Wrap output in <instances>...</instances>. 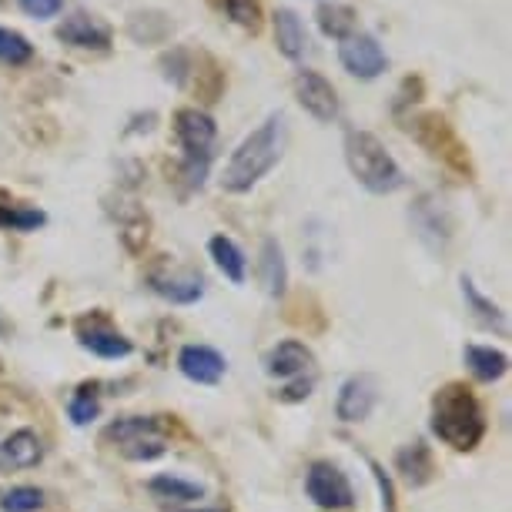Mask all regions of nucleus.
<instances>
[{
	"instance_id": "1",
	"label": "nucleus",
	"mask_w": 512,
	"mask_h": 512,
	"mask_svg": "<svg viewBox=\"0 0 512 512\" xmlns=\"http://www.w3.org/2000/svg\"><path fill=\"white\" fill-rule=\"evenodd\" d=\"M285 144H288V121L282 111H275L231 151L225 171H221V188L228 195H245V191H251L282 161Z\"/></svg>"
},
{
	"instance_id": "2",
	"label": "nucleus",
	"mask_w": 512,
	"mask_h": 512,
	"mask_svg": "<svg viewBox=\"0 0 512 512\" xmlns=\"http://www.w3.org/2000/svg\"><path fill=\"white\" fill-rule=\"evenodd\" d=\"M429 429L439 442L456 452H472L486 436V412L469 385L449 382L432 395Z\"/></svg>"
},
{
	"instance_id": "3",
	"label": "nucleus",
	"mask_w": 512,
	"mask_h": 512,
	"mask_svg": "<svg viewBox=\"0 0 512 512\" xmlns=\"http://www.w3.org/2000/svg\"><path fill=\"white\" fill-rule=\"evenodd\" d=\"M345 164L352 178L372 195H392L405 185V175L392 151L375 138L372 131H349L345 134Z\"/></svg>"
},
{
	"instance_id": "4",
	"label": "nucleus",
	"mask_w": 512,
	"mask_h": 512,
	"mask_svg": "<svg viewBox=\"0 0 512 512\" xmlns=\"http://www.w3.org/2000/svg\"><path fill=\"white\" fill-rule=\"evenodd\" d=\"M175 138L181 144V178L191 191H198L211 171V151H215L218 138L215 118L201 108H178Z\"/></svg>"
},
{
	"instance_id": "5",
	"label": "nucleus",
	"mask_w": 512,
	"mask_h": 512,
	"mask_svg": "<svg viewBox=\"0 0 512 512\" xmlns=\"http://www.w3.org/2000/svg\"><path fill=\"white\" fill-rule=\"evenodd\" d=\"M405 131L412 134L415 141L422 144L432 158H439L446 168H452L456 175H462L466 181H472V158H469V148L459 141L456 128L449 124L446 114L439 111H425L419 118H412L405 124Z\"/></svg>"
},
{
	"instance_id": "6",
	"label": "nucleus",
	"mask_w": 512,
	"mask_h": 512,
	"mask_svg": "<svg viewBox=\"0 0 512 512\" xmlns=\"http://www.w3.org/2000/svg\"><path fill=\"white\" fill-rule=\"evenodd\" d=\"M104 439L128 462H154L168 452V432L158 415H128L104 429Z\"/></svg>"
},
{
	"instance_id": "7",
	"label": "nucleus",
	"mask_w": 512,
	"mask_h": 512,
	"mask_svg": "<svg viewBox=\"0 0 512 512\" xmlns=\"http://www.w3.org/2000/svg\"><path fill=\"white\" fill-rule=\"evenodd\" d=\"M338 64L359 81H375L389 71V54L382 51V44L372 34L355 31L345 41H338Z\"/></svg>"
},
{
	"instance_id": "8",
	"label": "nucleus",
	"mask_w": 512,
	"mask_h": 512,
	"mask_svg": "<svg viewBox=\"0 0 512 512\" xmlns=\"http://www.w3.org/2000/svg\"><path fill=\"white\" fill-rule=\"evenodd\" d=\"M305 492L318 509H349L355 502L352 482L335 462H315L305 476Z\"/></svg>"
},
{
	"instance_id": "9",
	"label": "nucleus",
	"mask_w": 512,
	"mask_h": 512,
	"mask_svg": "<svg viewBox=\"0 0 512 512\" xmlns=\"http://www.w3.org/2000/svg\"><path fill=\"white\" fill-rule=\"evenodd\" d=\"M292 88H295L298 104H302L305 114H312L315 121L332 124L338 118V111H342V104H338V91L332 88V81H328L325 74L308 71V67H298L295 77H292Z\"/></svg>"
},
{
	"instance_id": "10",
	"label": "nucleus",
	"mask_w": 512,
	"mask_h": 512,
	"mask_svg": "<svg viewBox=\"0 0 512 512\" xmlns=\"http://www.w3.org/2000/svg\"><path fill=\"white\" fill-rule=\"evenodd\" d=\"M77 342H81V349H88L91 355L108 359V362L128 359V355L134 352L131 338L121 335L118 328L101 315H84L81 322H77Z\"/></svg>"
},
{
	"instance_id": "11",
	"label": "nucleus",
	"mask_w": 512,
	"mask_h": 512,
	"mask_svg": "<svg viewBox=\"0 0 512 512\" xmlns=\"http://www.w3.org/2000/svg\"><path fill=\"white\" fill-rule=\"evenodd\" d=\"M57 41L67 47H77V51H108L114 41V31L98 14L74 11L57 24Z\"/></svg>"
},
{
	"instance_id": "12",
	"label": "nucleus",
	"mask_w": 512,
	"mask_h": 512,
	"mask_svg": "<svg viewBox=\"0 0 512 512\" xmlns=\"http://www.w3.org/2000/svg\"><path fill=\"white\" fill-rule=\"evenodd\" d=\"M379 402V382L372 375H352V379L342 382L338 389V399H335V415L342 422H365Z\"/></svg>"
},
{
	"instance_id": "13",
	"label": "nucleus",
	"mask_w": 512,
	"mask_h": 512,
	"mask_svg": "<svg viewBox=\"0 0 512 512\" xmlns=\"http://www.w3.org/2000/svg\"><path fill=\"white\" fill-rule=\"evenodd\" d=\"M312 365H315L312 349H308L305 342H298V338H285V342H278L275 349L265 355V372L278 382L305 379V375L312 372Z\"/></svg>"
},
{
	"instance_id": "14",
	"label": "nucleus",
	"mask_w": 512,
	"mask_h": 512,
	"mask_svg": "<svg viewBox=\"0 0 512 512\" xmlns=\"http://www.w3.org/2000/svg\"><path fill=\"white\" fill-rule=\"evenodd\" d=\"M415 215V228H419V238L429 245L432 251H442L446 241L452 238V218H449V208L446 201L436 198V195H422L415 201L412 208Z\"/></svg>"
},
{
	"instance_id": "15",
	"label": "nucleus",
	"mask_w": 512,
	"mask_h": 512,
	"mask_svg": "<svg viewBox=\"0 0 512 512\" xmlns=\"http://www.w3.org/2000/svg\"><path fill=\"white\" fill-rule=\"evenodd\" d=\"M178 372L195 385H218L225 379L228 362H225V355L218 349H211V345H185V349L178 352Z\"/></svg>"
},
{
	"instance_id": "16",
	"label": "nucleus",
	"mask_w": 512,
	"mask_h": 512,
	"mask_svg": "<svg viewBox=\"0 0 512 512\" xmlns=\"http://www.w3.org/2000/svg\"><path fill=\"white\" fill-rule=\"evenodd\" d=\"M151 292L161 295L164 302L171 305H195L201 295H205V278L198 272H154L148 278Z\"/></svg>"
},
{
	"instance_id": "17",
	"label": "nucleus",
	"mask_w": 512,
	"mask_h": 512,
	"mask_svg": "<svg viewBox=\"0 0 512 512\" xmlns=\"http://www.w3.org/2000/svg\"><path fill=\"white\" fill-rule=\"evenodd\" d=\"M44 459V442L34 429H17L4 439L0 446V472H21L41 466Z\"/></svg>"
},
{
	"instance_id": "18",
	"label": "nucleus",
	"mask_w": 512,
	"mask_h": 512,
	"mask_svg": "<svg viewBox=\"0 0 512 512\" xmlns=\"http://www.w3.org/2000/svg\"><path fill=\"white\" fill-rule=\"evenodd\" d=\"M191 88H195L198 101L201 104H215L221 94H225V67H221L215 57H211L208 51H191V74H188Z\"/></svg>"
},
{
	"instance_id": "19",
	"label": "nucleus",
	"mask_w": 512,
	"mask_h": 512,
	"mask_svg": "<svg viewBox=\"0 0 512 512\" xmlns=\"http://www.w3.org/2000/svg\"><path fill=\"white\" fill-rule=\"evenodd\" d=\"M272 31H275L278 54L288 57V61H302L308 51V31L292 7H278L272 14Z\"/></svg>"
},
{
	"instance_id": "20",
	"label": "nucleus",
	"mask_w": 512,
	"mask_h": 512,
	"mask_svg": "<svg viewBox=\"0 0 512 512\" xmlns=\"http://www.w3.org/2000/svg\"><path fill=\"white\" fill-rule=\"evenodd\" d=\"M395 469L402 472L405 486L409 489H422L429 486L432 476H436V462H432V449L425 446L422 439L409 442V446H402L395 452Z\"/></svg>"
},
{
	"instance_id": "21",
	"label": "nucleus",
	"mask_w": 512,
	"mask_h": 512,
	"mask_svg": "<svg viewBox=\"0 0 512 512\" xmlns=\"http://www.w3.org/2000/svg\"><path fill=\"white\" fill-rule=\"evenodd\" d=\"M258 278H262L265 292L272 298H282L288 292V265L278 238L262 241V251H258Z\"/></svg>"
},
{
	"instance_id": "22",
	"label": "nucleus",
	"mask_w": 512,
	"mask_h": 512,
	"mask_svg": "<svg viewBox=\"0 0 512 512\" xmlns=\"http://www.w3.org/2000/svg\"><path fill=\"white\" fill-rule=\"evenodd\" d=\"M315 21H318V31L325 37H332V41H345L349 34L359 31V14H355V7L335 4V0H322V4H318Z\"/></svg>"
},
{
	"instance_id": "23",
	"label": "nucleus",
	"mask_w": 512,
	"mask_h": 512,
	"mask_svg": "<svg viewBox=\"0 0 512 512\" xmlns=\"http://www.w3.org/2000/svg\"><path fill=\"white\" fill-rule=\"evenodd\" d=\"M208 255L215 258L218 272L225 275L228 282H235V285L245 282V275H248V258H245V251L238 248V241H235V238L215 235V238L208 241Z\"/></svg>"
},
{
	"instance_id": "24",
	"label": "nucleus",
	"mask_w": 512,
	"mask_h": 512,
	"mask_svg": "<svg viewBox=\"0 0 512 512\" xmlns=\"http://www.w3.org/2000/svg\"><path fill=\"white\" fill-rule=\"evenodd\" d=\"M47 225V215L41 208L14 201L7 191H0V231H37Z\"/></svg>"
},
{
	"instance_id": "25",
	"label": "nucleus",
	"mask_w": 512,
	"mask_h": 512,
	"mask_svg": "<svg viewBox=\"0 0 512 512\" xmlns=\"http://www.w3.org/2000/svg\"><path fill=\"white\" fill-rule=\"evenodd\" d=\"M466 365L479 382H499L509 372V355L492 345H466Z\"/></svg>"
},
{
	"instance_id": "26",
	"label": "nucleus",
	"mask_w": 512,
	"mask_h": 512,
	"mask_svg": "<svg viewBox=\"0 0 512 512\" xmlns=\"http://www.w3.org/2000/svg\"><path fill=\"white\" fill-rule=\"evenodd\" d=\"M148 492L154 499L185 502V506L205 499V486H198V482H191V479H181V476H171V472H161V476L148 479Z\"/></svg>"
},
{
	"instance_id": "27",
	"label": "nucleus",
	"mask_w": 512,
	"mask_h": 512,
	"mask_svg": "<svg viewBox=\"0 0 512 512\" xmlns=\"http://www.w3.org/2000/svg\"><path fill=\"white\" fill-rule=\"evenodd\" d=\"M171 31H175V24L161 11H138V14H131V21H128L131 41H138V44H161V41H168Z\"/></svg>"
},
{
	"instance_id": "28",
	"label": "nucleus",
	"mask_w": 512,
	"mask_h": 512,
	"mask_svg": "<svg viewBox=\"0 0 512 512\" xmlns=\"http://www.w3.org/2000/svg\"><path fill=\"white\" fill-rule=\"evenodd\" d=\"M462 298L469 302V308L476 312V318H479L482 325L496 328V332H502V335L509 332L506 312H502V308H499L496 302H489V298L476 288V282H472V278H466V275H462Z\"/></svg>"
},
{
	"instance_id": "29",
	"label": "nucleus",
	"mask_w": 512,
	"mask_h": 512,
	"mask_svg": "<svg viewBox=\"0 0 512 512\" xmlns=\"http://www.w3.org/2000/svg\"><path fill=\"white\" fill-rule=\"evenodd\" d=\"M221 11L228 14L231 24H238L241 31H248V34H258L265 27L262 0H225V4H221Z\"/></svg>"
},
{
	"instance_id": "30",
	"label": "nucleus",
	"mask_w": 512,
	"mask_h": 512,
	"mask_svg": "<svg viewBox=\"0 0 512 512\" xmlns=\"http://www.w3.org/2000/svg\"><path fill=\"white\" fill-rule=\"evenodd\" d=\"M34 57V44L27 41L21 31H11V27H0V64L11 67H24Z\"/></svg>"
},
{
	"instance_id": "31",
	"label": "nucleus",
	"mask_w": 512,
	"mask_h": 512,
	"mask_svg": "<svg viewBox=\"0 0 512 512\" xmlns=\"http://www.w3.org/2000/svg\"><path fill=\"white\" fill-rule=\"evenodd\" d=\"M67 415H71L74 425H91L94 419H98L101 399H98V392H94V385H81V389L71 395V402H67Z\"/></svg>"
},
{
	"instance_id": "32",
	"label": "nucleus",
	"mask_w": 512,
	"mask_h": 512,
	"mask_svg": "<svg viewBox=\"0 0 512 512\" xmlns=\"http://www.w3.org/2000/svg\"><path fill=\"white\" fill-rule=\"evenodd\" d=\"M44 502V492L37 486H14L0 496V512H41Z\"/></svg>"
},
{
	"instance_id": "33",
	"label": "nucleus",
	"mask_w": 512,
	"mask_h": 512,
	"mask_svg": "<svg viewBox=\"0 0 512 512\" xmlns=\"http://www.w3.org/2000/svg\"><path fill=\"white\" fill-rule=\"evenodd\" d=\"M161 77L171 84H188V74H191V51L188 47H171V51L161 54Z\"/></svg>"
},
{
	"instance_id": "34",
	"label": "nucleus",
	"mask_w": 512,
	"mask_h": 512,
	"mask_svg": "<svg viewBox=\"0 0 512 512\" xmlns=\"http://www.w3.org/2000/svg\"><path fill=\"white\" fill-rule=\"evenodd\" d=\"M425 98V81L419 74H409V77H402V84H399V91H395V114H402L405 108H412V104H419Z\"/></svg>"
},
{
	"instance_id": "35",
	"label": "nucleus",
	"mask_w": 512,
	"mask_h": 512,
	"mask_svg": "<svg viewBox=\"0 0 512 512\" xmlns=\"http://www.w3.org/2000/svg\"><path fill=\"white\" fill-rule=\"evenodd\" d=\"M17 7L34 21H51L64 11V0H17Z\"/></svg>"
},
{
	"instance_id": "36",
	"label": "nucleus",
	"mask_w": 512,
	"mask_h": 512,
	"mask_svg": "<svg viewBox=\"0 0 512 512\" xmlns=\"http://www.w3.org/2000/svg\"><path fill=\"white\" fill-rule=\"evenodd\" d=\"M369 469H372L375 482H379V492H382V512H399V502H395V486H392V479L385 476V469H382L375 459H369Z\"/></svg>"
},
{
	"instance_id": "37",
	"label": "nucleus",
	"mask_w": 512,
	"mask_h": 512,
	"mask_svg": "<svg viewBox=\"0 0 512 512\" xmlns=\"http://www.w3.org/2000/svg\"><path fill=\"white\" fill-rule=\"evenodd\" d=\"M315 389V375H305V379H292L282 385V392H278V399L282 402H305L308 395Z\"/></svg>"
},
{
	"instance_id": "38",
	"label": "nucleus",
	"mask_w": 512,
	"mask_h": 512,
	"mask_svg": "<svg viewBox=\"0 0 512 512\" xmlns=\"http://www.w3.org/2000/svg\"><path fill=\"white\" fill-rule=\"evenodd\" d=\"M175 512H228V506H211V509H175Z\"/></svg>"
},
{
	"instance_id": "39",
	"label": "nucleus",
	"mask_w": 512,
	"mask_h": 512,
	"mask_svg": "<svg viewBox=\"0 0 512 512\" xmlns=\"http://www.w3.org/2000/svg\"><path fill=\"white\" fill-rule=\"evenodd\" d=\"M208 4H211V7H218V11H221V4H225V0H208Z\"/></svg>"
},
{
	"instance_id": "40",
	"label": "nucleus",
	"mask_w": 512,
	"mask_h": 512,
	"mask_svg": "<svg viewBox=\"0 0 512 512\" xmlns=\"http://www.w3.org/2000/svg\"><path fill=\"white\" fill-rule=\"evenodd\" d=\"M0 4H4V0H0Z\"/></svg>"
}]
</instances>
